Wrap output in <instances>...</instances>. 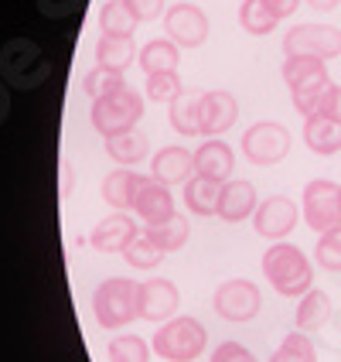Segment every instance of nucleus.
<instances>
[{
  "label": "nucleus",
  "mask_w": 341,
  "mask_h": 362,
  "mask_svg": "<svg viewBox=\"0 0 341 362\" xmlns=\"http://www.w3.org/2000/svg\"><path fill=\"white\" fill-rule=\"evenodd\" d=\"M263 274L280 298H304L314 287V267L307 260V253L283 240L263 253Z\"/></svg>",
  "instance_id": "nucleus-1"
},
{
  "label": "nucleus",
  "mask_w": 341,
  "mask_h": 362,
  "mask_svg": "<svg viewBox=\"0 0 341 362\" xmlns=\"http://www.w3.org/2000/svg\"><path fill=\"white\" fill-rule=\"evenodd\" d=\"M52 76V62L41 52V45L31 38H11L0 45V79L7 82V89L31 93L44 86Z\"/></svg>",
  "instance_id": "nucleus-2"
},
{
  "label": "nucleus",
  "mask_w": 341,
  "mask_h": 362,
  "mask_svg": "<svg viewBox=\"0 0 341 362\" xmlns=\"http://www.w3.org/2000/svg\"><path fill=\"white\" fill-rule=\"evenodd\" d=\"M283 82H287V89L294 96L297 113L301 117H314L324 93H328V86H331V76H328V65L321 59L294 55V59H283Z\"/></svg>",
  "instance_id": "nucleus-3"
},
{
  "label": "nucleus",
  "mask_w": 341,
  "mask_h": 362,
  "mask_svg": "<svg viewBox=\"0 0 341 362\" xmlns=\"http://www.w3.org/2000/svg\"><path fill=\"white\" fill-rule=\"evenodd\" d=\"M92 315L102 328L116 332L140 318V284L126 277H109L92 291Z\"/></svg>",
  "instance_id": "nucleus-4"
},
{
  "label": "nucleus",
  "mask_w": 341,
  "mask_h": 362,
  "mask_svg": "<svg viewBox=\"0 0 341 362\" xmlns=\"http://www.w3.org/2000/svg\"><path fill=\"white\" fill-rule=\"evenodd\" d=\"M140 117H143V96L133 86H123V89L102 96V100H92V110H89V120L96 127V134H102V137H116V134L133 130L140 123Z\"/></svg>",
  "instance_id": "nucleus-5"
},
{
  "label": "nucleus",
  "mask_w": 341,
  "mask_h": 362,
  "mask_svg": "<svg viewBox=\"0 0 341 362\" xmlns=\"http://www.w3.org/2000/svg\"><path fill=\"white\" fill-rule=\"evenodd\" d=\"M208 345V332L198 318H167V322L157 328L150 349L167 362H195L205 352Z\"/></svg>",
  "instance_id": "nucleus-6"
},
{
  "label": "nucleus",
  "mask_w": 341,
  "mask_h": 362,
  "mask_svg": "<svg viewBox=\"0 0 341 362\" xmlns=\"http://www.w3.org/2000/svg\"><path fill=\"white\" fill-rule=\"evenodd\" d=\"M283 55H307V59H335L341 55V28L335 24H294L283 35Z\"/></svg>",
  "instance_id": "nucleus-7"
},
{
  "label": "nucleus",
  "mask_w": 341,
  "mask_h": 362,
  "mask_svg": "<svg viewBox=\"0 0 341 362\" xmlns=\"http://www.w3.org/2000/svg\"><path fill=\"white\" fill-rule=\"evenodd\" d=\"M242 154L256 168H273V164H280L290 154V130L273 120L253 123L242 134Z\"/></svg>",
  "instance_id": "nucleus-8"
},
{
  "label": "nucleus",
  "mask_w": 341,
  "mask_h": 362,
  "mask_svg": "<svg viewBox=\"0 0 341 362\" xmlns=\"http://www.w3.org/2000/svg\"><path fill=\"white\" fill-rule=\"evenodd\" d=\"M301 212L304 222L314 229V233H331L341 226V185L328 178L311 181L304 188V199H301Z\"/></svg>",
  "instance_id": "nucleus-9"
},
{
  "label": "nucleus",
  "mask_w": 341,
  "mask_h": 362,
  "mask_svg": "<svg viewBox=\"0 0 341 362\" xmlns=\"http://www.w3.org/2000/svg\"><path fill=\"white\" fill-rule=\"evenodd\" d=\"M260 304H263L260 287L253 281H242V277L225 281L215 291V298H212V308H215V315L222 322H253L260 315Z\"/></svg>",
  "instance_id": "nucleus-10"
},
{
  "label": "nucleus",
  "mask_w": 341,
  "mask_h": 362,
  "mask_svg": "<svg viewBox=\"0 0 341 362\" xmlns=\"http://www.w3.org/2000/svg\"><path fill=\"white\" fill-rule=\"evenodd\" d=\"M297 219H301V205L294 199H287V195H270V199H263L260 205H256V212H253L256 236L277 240V243L294 233Z\"/></svg>",
  "instance_id": "nucleus-11"
},
{
  "label": "nucleus",
  "mask_w": 341,
  "mask_h": 362,
  "mask_svg": "<svg viewBox=\"0 0 341 362\" xmlns=\"http://www.w3.org/2000/svg\"><path fill=\"white\" fill-rule=\"evenodd\" d=\"M164 28H167V38L174 45L184 48H198L208 38V18L198 4H174L164 11Z\"/></svg>",
  "instance_id": "nucleus-12"
},
{
  "label": "nucleus",
  "mask_w": 341,
  "mask_h": 362,
  "mask_svg": "<svg viewBox=\"0 0 341 362\" xmlns=\"http://www.w3.org/2000/svg\"><path fill=\"white\" fill-rule=\"evenodd\" d=\"M239 120V100L229 89L201 93V137H222Z\"/></svg>",
  "instance_id": "nucleus-13"
},
{
  "label": "nucleus",
  "mask_w": 341,
  "mask_h": 362,
  "mask_svg": "<svg viewBox=\"0 0 341 362\" xmlns=\"http://www.w3.org/2000/svg\"><path fill=\"white\" fill-rule=\"evenodd\" d=\"M178 287L174 281H167V277H150V281L140 284V318L143 322H167V318H174V311H178Z\"/></svg>",
  "instance_id": "nucleus-14"
},
{
  "label": "nucleus",
  "mask_w": 341,
  "mask_h": 362,
  "mask_svg": "<svg viewBox=\"0 0 341 362\" xmlns=\"http://www.w3.org/2000/svg\"><path fill=\"white\" fill-rule=\"evenodd\" d=\"M137 236H140V229H137V222L130 219L126 212H109L102 222L92 226L89 243H92V250H100V253H123Z\"/></svg>",
  "instance_id": "nucleus-15"
},
{
  "label": "nucleus",
  "mask_w": 341,
  "mask_h": 362,
  "mask_svg": "<svg viewBox=\"0 0 341 362\" xmlns=\"http://www.w3.org/2000/svg\"><path fill=\"white\" fill-rule=\"evenodd\" d=\"M232 171H236V154H232V147L222 141V137H205L201 147L195 151V175L225 185V181L232 178Z\"/></svg>",
  "instance_id": "nucleus-16"
},
{
  "label": "nucleus",
  "mask_w": 341,
  "mask_h": 362,
  "mask_svg": "<svg viewBox=\"0 0 341 362\" xmlns=\"http://www.w3.org/2000/svg\"><path fill=\"white\" fill-rule=\"evenodd\" d=\"M150 171H154V181L161 185H184V181L195 178V151H184L178 144L171 147H161L150 161Z\"/></svg>",
  "instance_id": "nucleus-17"
},
{
  "label": "nucleus",
  "mask_w": 341,
  "mask_h": 362,
  "mask_svg": "<svg viewBox=\"0 0 341 362\" xmlns=\"http://www.w3.org/2000/svg\"><path fill=\"white\" fill-rule=\"evenodd\" d=\"M133 212H137L147 226H157V222L171 219V216H174L171 188L161 185V181H154V178H143L140 192H137V199H133Z\"/></svg>",
  "instance_id": "nucleus-18"
},
{
  "label": "nucleus",
  "mask_w": 341,
  "mask_h": 362,
  "mask_svg": "<svg viewBox=\"0 0 341 362\" xmlns=\"http://www.w3.org/2000/svg\"><path fill=\"white\" fill-rule=\"evenodd\" d=\"M256 205H260V199H256V185L253 181H225L222 185V199H219V219L225 222H242L249 219L253 212H256Z\"/></svg>",
  "instance_id": "nucleus-19"
},
{
  "label": "nucleus",
  "mask_w": 341,
  "mask_h": 362,
  "mask_svg": "<svg viewBox=\"0 0 341 362\" xmlns=\"http://www.w3.org/2000/svg\"><path fill=\"white\" fill-rule=\"evenodd\" d=\"M140 185L143 175L130 171V168H116V171H109L102 178V202L113 205L116 212H126V209H133V199H137Z\"/></svg>",
  "instance_id": "nucleus-20"
},
{
  "label": "nucleus",
  "mask_w": 341,
  "mask_h": 362,
  "mask_svg": "<svg viewBox=\"0 0 341 362\" xmlns=\"http://www.w3.org/2000/svg\"><path fill=\"white\" fill-rule=\"evenodd\" d=\"M304 144L314 151V154H338L341 151V123L331 120V117H321V113H314V117H304Z\"/></svg>",
  "instance_id": "nucleus-21"
},
{
  "label": "nucleus",
  "mask_w": 341,
  "mask_h": 362,
  "mask_svg": "<svg viewBox=\"0 0 341 362\" xmlns=\"http://www.w3.org/2000/svg\"><path fill=\"white\" fill-rule=\"evenodd\" d=\"M106 154L120 164V168H133V164H140L143 158L150 154V141H147L143 130L133 127V130H126V134L106 137Z\"/></svg>",
  "instance_id": "nucleus-22"
},
{
  "label": "nucleus",
  "mask_w": 341,
  "mask_h": 362,
  "mask_svg": "<svg viewBox=\"0 0 341 362\" xmlns=\"http://www.w3.org/2000/svg\"><path fill=\"white\" fill-rule=\"evenodd\" d=\"M219 199H222V181H208V178H201V175L184 181V205L195 216H201V219L219 216Z\"/></svg>",
  "instance_id": "nucleus-23"
},
{
  "label": "nucleus",
  "mask_w": 341,
  "mask_h": 362,
  "mask_svg": "<svg viewBox=\"0 0 341 362\" xmlns=\"http://www.w3.org/2000/svg\"><path fill=\"white\" fill-rule=\"evenodd\" d=\"M171 127L181 137H201V93L184 89L178 100L171 103Z\"/></svg>",
  "instance_id": "nucleus-24"
},
{
  "label": "nucleus",
  "mask_w": 341,
  "mask_h": 362,
  "mask_svg": "<svg viewBox=\"0 0 341 362\" xmlns=\"http://www.w3.org/2000/svg\"><path fill=\"white\" fill-rule=\"evenodd\" d=\"M328 318H331V298L324 291L311 287L301 298V304H297V318H294L297 332H321L328 325Z\"/></svg>",
  "instance_id": "nucleus-25"
},
{
  "label": "nucleus",
  "mask_w": 341,
  "mask_h": 362,
  "mask_svg": "<svg viewBox=\"0 0 341 362\" xmlns=\"http://www.w3.org/2000/svg\"><path fill=\"white\" fill-rule=\"evenodd\" d=\"M178 59H181V52L171 38L147 41L140 48V55H137V62H140V69L147 76H154V72H178Z\"/></svg>",
  "instance_id": "nucleus-26"
},
{
  "label": "nucleus",
  "mask_w": 341,
  "mask_h": 362,
  "mask_svg": "<svg viewBox=\"0 0 341 362\" xmlns=\"http://www.w3.org/2000/svg\"><path fill=\"white\" fill-rule=\"evenodd\" d=\"M133 59H137V45H133V38H113V35H102L100 45H96V65H100V69L123 72Z\"/></svg>",
  "instance_id": "nucleus-27"
},
{
  "label": "nucleus",
  "mask_w": 341,
  "mask_h": 362,
  "mask_svg": "<svg viewBox=\"0 0 341 362\" xmlns=\"http://www.w3.org/2000/svg\"><path fill=\"white\" fill-rule=\"evenodd\" d=\"M140 21L130 14V7L123 0H106L100 11V31L102 35H113V38H133Z\"/></svg>",
  "instance_id": "nucleus-28"
},
{
  "label": "nucleus",
  "mask_w": 341,
  "mask_h": 362,
  "mask_svg": "<svg viewBox=\"0 0 341 362\" xmlns=\"http://www.w3.org/2000/svg\"><path fill=\"white\" fill-rule=\"evenodd\" d=\"M239 24L246 35H270L277 24H280V18L273 14V7L266 4V0H242L239 7Z\"/></svg>",
  "instance_id": "nucleus-29"
},
{
  "label": "nucleus",
  "mask_w": 341,
  "mask_h": 362,
  "mask_svg": "<svg viewBox=\"0 0 341 362\" xmlns=\"http://www.w3.org/2000/svg\"><path fill=\"white\" fill-rule=\"evenodd\" d=\"M150 240L161 246L164 253H174V250H181L184 243H188V236H191V229H188V219L184 216H171V219H164V222H157V226H147L143 229Z\"/></svg>",
  "instance_id": "nucleus-30"
},
{
  "label": "nucleus",
  "mask_w": 341,
  "mask_h": 362,
  "mask_svg": "<svg viewBox=\"0 0 341 362\" xmlns=\"http://www.w3.org/2000/svg\"><path fill=\"white\" fill-rule=\"evenodd\" d=\"M270 362H318V349L307 339V332H290L283 335L280 349L270 356Z\"/></svg>",
  "instance_id": "nucleus-31"
},
{
  "label": "nucleus",
  "mask_w": 341,
  "mask_h": 362,
  "mask_svg": "<svg viewBox=\"0 0 341 362\" xmlns=\"http://www.w3.org/2000/svg\"><path fill=\"white\" fill-rule=\"evenodd\" d=\"M123 257H126V263H130V267H137V270H154V267L164 260V250L150 240L147 233H140L137 240L123 250Z\"/></svg>",
  "instance_id": "nucleus-32"
},
{
  "label": "nucleus",
  "mask_w": 341,
  "mask_h": 362,
  "mask_svg": "<svg viewBox=\"0 0 341 362\" xmlns=\"http://www.w3.org/2000/svg\"><path fill=\"white\" fill-rule=\"evenodd\" d=\"M106 352L109 362H150V345L140 335H116Z\"/></svg>",
  "instance_id": "nucleus-33"
},
{
  "label": "nucleus",
  "mask_w": 341,
  "mask_h": 362,
  "mask_svg": "<svg viewBox=\"0 0 341 362\" xmlns=\"http://www.w3.org/2000/svg\"><path fill=\"white\" fill-rule=\"evenodd\" d=\"M123 86H126V82H123V72H109V69H100V65H96V69L85 76V82H82V89H85L89 100H102V96L116 93Z\"/></svg>",
  "instance_id": "nucleus-34"
},
{
  "label": "nucleus",
  "mask_w": 341,
  "mask_h": 362,
  "mask_svg": "<svg viewBox=\"0 0 341 362\" xmlns=\"http://www.w3.org/2000/svg\"><path fill=\"white\" fill-rule=\"evenodd\" d=\"M314 260L321 263L328 274H341V226L331 233H321V240L314 246Z\"/></svg>",
  "instance_id": "nucleus-35"
},
{
  "label": "nucleus",
  "mask_w": 341,
  "mask_h": 362,
  "mask_svg": "<svg viewBox=\"0 0 341 362\" xmlns=\"http://www.w3.org/2000/svg\"><path fill=\"white\" fill-rule=\"evenodd\" d=\"M181 93H184V89H181L178 72H154V76H147V100L174 103Z\"/></svg>",
  "instance_id": "nucleus-36"
},
{
  "label": "nucleus",
  "mask_w": 341,
  "mask_h": 362,
  "mask_svg": "<svg viewBox=\"0 0 341 362\" xmlns=\"http://www.w3.org/2000/svg\"><path fill=\"white\" fill-rule=\"evenodd\" d=\"M212 362H260L246 345L239 342H222L215 345V352H212Z\"/></svg>",
  "instance_id": "nucleus-37"
},
{
  "label": "nucleus",
  "mask_w": 341,
  "mask_h": 362,
  "mask_svg": "<svg viewBox=\"0 0 341 362\" xmlns=\"http://www.w3.org/2000/svg\"><path fill=\"white\" fill-rule=\"evenodd\" d=\"M126 7H130V14L137 21H157L167 11L164 7V0H123Z\"/></svg>",
  "instance_id": "nucleus-38"
},
{
  "label": "nucleus",
  "mask_w": 341,
  "mask_h": 362,
  "mask_svg": "<svg viewBox=\"0 0 341 362\" xmlns=\"http://www.w3.org/2000/svg\"><path fill=\"white\" fill-rule=\"evenodd\" d=\"M82 0H38V11L44 14V18L59 21V18H68L76 7H79Z\"/></svg>",
  "instance_id": "nucleus-39"
},
{
  "label": "nucleus",
  "mask_w": 341,
  "mask_h": 362,
  "mask_svg": "<svg viewBox=\"0 0 341 362\" xmlns=\"http://www.w3.org/2000/svg\"><path fill=\"white\" fill-rule=\"evenodd\" d=\"M318 113L341 123V86H335V82L328 86V93H324V100H321V106H318Z\"/></svg>",
  "instance_id": "nucleus-40"
},
{
  "label": "nucleus",
  "mask_w": 341,
  "mask_h": 362,
  "mask_svg": "<svg viewBox=\"0 0 341 362\" xmlns=\"http://www.w3.org/2000/svg\"><path fill=\"white\" fill-rule=\"evenodd\" d=\"M266 4H270V7H273V14H277V18H294V14H297V7H301V0H266Z\"/></svg>",
  "instance_id": "nucleus-41"
},
{
  "label": "nucleus",
  "mask_w": 341,
  "mask_h": 362,
  "mask_svg": "<svg viewBox=\"0 0 341 362\" xmlns=\"http://www.w3.org/2000/svg\"><path fill=\"white\" fill-rule=\"evenodd\" d=\"M7 117H11V89H7V82L0 79V127H4Z\"/></svg>",
  "instance_id": "nucleus-42"
},
{
  "label": "nucleus",
  "mask_w": 341,
  "mask_h": 362,
  "mask_svg": "<svg viewBox=\"0 0 341 362\" xmlns=\"http://www.w3.org/2000/svg\"><path fill=\"white\" fill-rule=\"evenodd\" d=\"M307 4H311L318 14H328V11H335V7H338L341 0H307Z\"/></svg>",
  "instance_id": "nucleus-43"
}]
</instances>
